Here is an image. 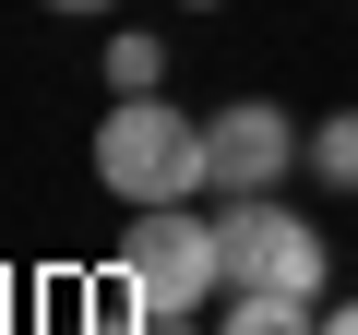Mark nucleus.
<instances>
[{"label":"nucleus","instance_id":"nucleus-2","mask_svg":"<svg viewBox=\"0 0 358 335\" xmlns=\"http://www.w3.org/2000/svg\"><path fill=\"white\" fill-rule=\"evenodd\" d=\"M120 287H131L143 311H203V299H227V240H215V216H192V204H131V228H120Z\"/></svg>","mask_w":358,"mask_h":335},{"label":"nucleus","instance_id":"nucleus-8","mask_svg":"<svg viewBox=\"0 0 358 335\" xmlns=\"http://www.w3.org/2000/svg\"><path fill=\"white\" fill-rule=\"evenodd\" d=\"M84 335H143V299H131V287H108V299L84 311Z\"/></svg>","mask_w":358,"mask_h":335},{"label":"nucleus","instance_id":"nucleus-3","mask_svg":"<svg viewBox=\"0 0 358 335\" xmlns=\"http://www.w3.org/2000/svg\"><path fill=\"white\" fill-rule=\"evenodd\" d=\"M215 240H227V287H287V299H322V228H310V216H287L275 192H227Z\"/></svg>","mask_w":358,"mask_h":335},{"label":"nucleus","instance_id":"nucleus-5","mask_svg":"<svg viewBox=\"0 0 358 335\" xmlns=\"http://www.w3.org/2000/svg\"><path fill=\"white\" fill-rule=\"evenodd\" d=\"M215 335H322V311H310V299H287V287H227Z\"/></svg>","mask_w":358,"mask_h":335},{"label":"nucleus","instance_id":"nucleus-7","mask_svg":"<svg viewBox=\"0 0 358 335\" xmlns=\"http://www.w3.org/2000/svg\"><path fill=\"white\" fill-rule=\"evenodd\" d=\"M108 84H120V96H155V84H167V48H155V36H108Z\"/></svg>","mask_w":358,"mask_h":335},{"label":"nucleus","instance_id":"nucleus-12","mask_svg":"<svg viewBox=\"0 0 358 335\" xmlns=\"http://www.w3.org/2000/svg\"><path fill=\"white\" fill-rule=\"evenodd\" d=\"M192 13H203V0H192Z\"/></svg>","mask_w":358,"mask_h":335},{"label":"nucleus","instance_id":"nucleus-4","mask_svg":"<svg viewBox=\"0 0 358 335\" xmlns=\"http://www.w3.org/2000/svg\"><path fill=\"white\" fill-rule=\"evenodd\" d=\"M299 156H310V132H299L275 96H239V108L203 120V168H215V192H275Z\"/></svg>","mask_w":358,"mask_h":335},{"label":"nucleus","instance_id":"nucleus-9","mask_svg":"<svg viewBox=\"0 0 358 335\" xmlns=\"http://www.w3.org/2000/svg\"><path fill=\"white\" fill-rule=\"evenodd\" d=\"M143 335H203V323L192 311H143Z\"/></svg>","mask_w":358,"mask_h":335},{"label":"nucleus","instance_id":"nucleus-1","mask_svg":"<svg viewBox=\"0 0 358 335\" xmlns=\"http://www.w3.org/2000/svg\"><path fill=\"white\" fill-rule=\"evenodd\" d=\"M96 180H108L120 204H192V192H215L203 120L167 108V96H120V108L96 120Z\"/></svg>","mask_w":358,"mask_h":335},{"label":"nucleus","instance_id":"nucleus-11","mask_svg":"<svg viewBox=\"0 0 358 335\" xmlns=\"http://www.w3.org/2000/svg\"><path fill=\"white\" fill-rule=\"evenodd\" d=\"M48 13H108V0H48Z\"/></svg>","mask_w":358,"mask_h":335},{"label":"nucleus","instance_id":"nucleus-10","mask_svg":"<svg viewBox=\"0 0 358 335\" xmlns=\"http://www.w3.org/2000/svg\"><path fill=\"white\" fill-rule=\"evenodd\" d=\"M322 335H358V299H334V311H322Z\"/></svg>","mask_w":358,"mask_h":335},{"label":"nucleus","instance_id":"nucleus-6","mask_svg":"<svg viewBox=\"0 0 358 335\" xmlns=\"http://www.w3.org/2000/svg\"><path fill=\"white\" fill-rule=\"evenodd\" d=\"M310 168L334 192H358V108H334V120H310Z\"/></svg>","mask_w":358,"mask_h":335}]
</instances>
